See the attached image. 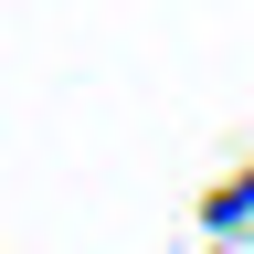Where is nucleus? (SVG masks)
Wrapping results in <instances>:
<instances>
[]
</instances>
